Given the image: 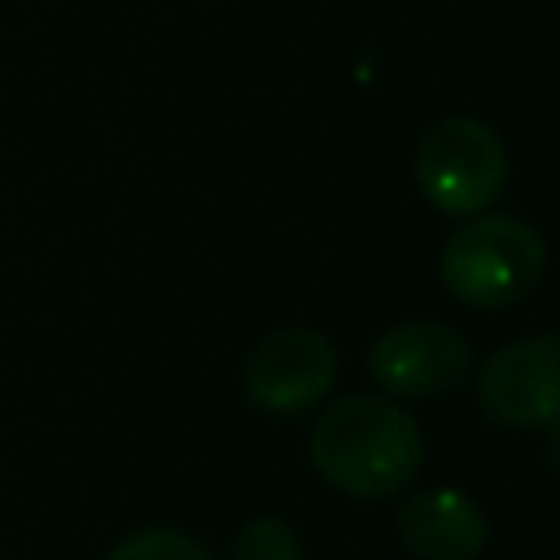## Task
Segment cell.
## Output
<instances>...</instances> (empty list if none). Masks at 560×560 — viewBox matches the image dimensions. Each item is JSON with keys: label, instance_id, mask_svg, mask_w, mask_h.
<instances>
[{"label": "cell", "instance_id": "obj_1", "mask_svg": "<svg viewBox=\"0 0 560 560\" xmlns=\"http://www.w3.org/2000/svg\"><path fill=\"white\" fill-rule=\"evenodd\" d=\"M424 459L420 424L407 407L376 398V394H350L332 402L315 429H311V464L315 472L354 499H385L398 494Z\"/></svg>", "mask_w": 560, "mask_h": 560}, {"label": "cell", "instance_id": "obj_2", "mask_svg": "<svg viewBox=\"0 0 560 560\" xmlns=\"http://www.w3.org/2000/svg\"><path fill=\"white\" fill-rule=\"evenodd\" d=\"M547 267L542 236L512 214H472L442 245V284L451 298L477 311L521 302Z\"/></svg>", "mask_w": 560, "mask_h": 560}, {"label": "cell", "instance_id": "obj_3", "mask_svg": "<svg viewBox=\"0 0 560 560\" xmlns=\"http://www.w3.org/2000/svg\"><path fill=\"white\" fill-rule=\"evenodd\" d=\"M508 179V153L499 136L477 118H442L424 131L416 149V184L433 210L472 219L481 214Z\"/></svg>", "mask_w": 560, "mask_h": 560}, {"label": "cell", "instance_id": "obj_4", "mask_svg": "<svg viewBox=\"0 0 560 560\" xmlns=\"http://www.w3.org/2000/svg\"><path fill=\"white\" fill-rule=\"evenodd\" d=\"M477 398L508 429L560 424V337H521L494 350L477 376Z\"/></svg>", "mask_w": 560, "mask_h": 560}, {"label": "cell", "instance_id": "obj_5", "mask_svg": "<svg viewBox=\"0 0 560 560\" xmlns=\"http://www.w3.org/2000/svg\"><path fill=\"white\" fill-rule=\"evenodd\" d=\"M241 381L254 407L276 416H298L332 389L337 350L315 328H280V332H267L245 354Z\"/></svg>", "mask_w": 560, "mask_h": 560}, {"label": "cell", "instance_id": "obj_6", "mask_svg": "<svg viewBox=\"0 0 560 560\" xmlns=\"http://www.w3.org/2000/svg\"><path fill=\"white\" fill-rule=\"evenodd\" d=\"M468 341L438 319H407L376 337L368 350L372 381L394 398H433L464 381Z\"/></svg>", "mask_w": 560, "mask_h": 560}, {"label": "cell", "instance_id": "obj_7", "mask_svg": "<svg viewBox=\"0 0 560 560\" xmlns=\"http://www.w3.org/2000/svg\"><path fill=\"white\" fill-rule=\"evenodd\" d=\"M398 538L420 560H477L490 538V525L477 499L438 486L398 508Z\"/></svg>", "mask_w": 560, "mask_h": 560}, {"label": "cell", "instance_id": "obj_8", "mask_svg": "<svg viewBox=\"0 0 560 560\" xmlns=\"http://www.w3.org/2000/svg\"><path fill=\"white\" fill-rule=\"evenodd\" d=\"M105 560H214V556L197 538H188L179 529L149 525V529H136V534L118 538Z\"/></svg>", "mask_w": 560, "mask_h": 560}, {"label": "cell", "instance_id": "obj_9", "mask_svg": "<svg viewBox=\"0 0 560 560\" xmlns=\"http://www.w3.org/2000/svg\"><path fill=\"white\" fill-rule=\"evenodd\" d=\"M232 560H302L298 529L280 516H258L236 534Z\"/></svg>", "mask_w": 560, "mask_h": 560}, {"label": "cell", "instance_id": "obj_10", "mask_svg": "<svg viewBox=\"0 0 560 560\" xmlns=\"http://www.w3.org/2000/svg\"><path fill=\"white\" fill-rule=\"evenodd\" d=\"M547 459H551V468L560 472V424L551 429V442H547Z\"/></svg>", "mask_w": 560, "mask_h": 560}]
</instances>
